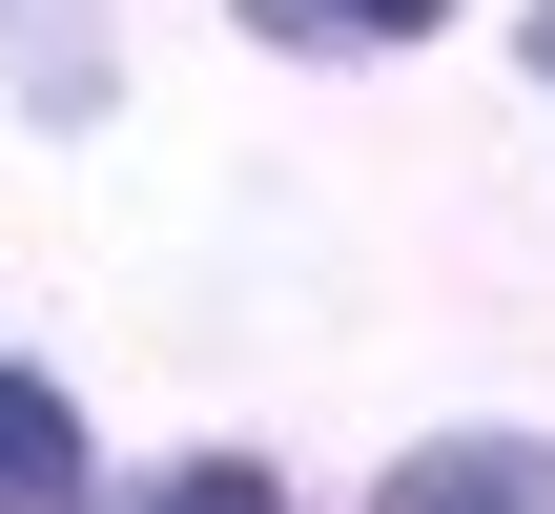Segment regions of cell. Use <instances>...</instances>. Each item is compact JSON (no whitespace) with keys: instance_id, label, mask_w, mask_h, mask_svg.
Masks as SVG:
<instances>
[{"instance_id":"1","label":"cell","mask_w":555,"mask_h":514,"mask_svg":"<svg viewBox=\"0 0 555 514\" xmlns=\"http://www.w3.org/2000/svg\"><path fill=\"white\" fill-rule=\"evenodd\" d=\"M371 514H555V453H515V433H433Z\"/></svg>"},{"instance_id":"2","label":"cell","mask_w":555,"mask_h":514,"mask_svg":"<svg viewBox=\"0 0 555 514\" xmlns=\"http://www.w3.org/2000/svg\"><path fill=\"white\" fill-rule=\"evenodd\" d=\"M62 494H82V412L41 371H0V514H62Z\"/></svg>"},{"instance_id":"3","label":"cell","mask_w":555,"mask_h":514,"mask_svg":"<svg viewBox=\"0 0 555 514\" xmlns=\"http://www.w3.org/2000/svg\"><path fill=\"white\" fill-rule=\"evenodd\" d=\"M268 41H412V21H453V0H247Z\"/></svg>"},{"instance_id":"4","label":"cell","mask_w":555,"mask_h":514,"mask_svg":"<svg viewBox=\"0 0 555 514\" xmlns=\"http://www.w3.org/2000/svg\"><path fill=\"white\" fill-rule=\"evenodd\" d=\"M144 514H288V494H268L247 453H185V474H165V494H144Z\"/></svg>"},{"instance_id":"5","label":"cell","mask_w":555,"mask_h":514,"mask_svg":"<svg viewBox=\"0 0 555 514\" xmlns=\"http://www.w3.org/2000/svg\"><path fill=\"white\" fill-rule=\"evenodd\" d=\"M535 62H555V0H535Z\"/></svg>"}]
</instances>
